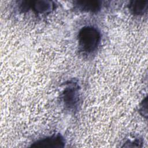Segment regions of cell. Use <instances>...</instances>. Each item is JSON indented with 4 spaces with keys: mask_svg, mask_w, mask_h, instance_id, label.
Returning a JSON list of instances; mask_svg holds the SVG:
<instances>
[{
    "mask_svg": "<svg viewBox=\"0 0 148 148\" xmlns=\"http://www.w3.org/2000/svg\"><path fill=\"white\" fill-rule=\"evenodd\" d=\"M61 98L64 105L67 109L75 110L79 101L78 84L74 81H71L67 83L62 92Z\"/></svg>",
    "mask_w": 148,
    "mask_h": 148,
    "instance_id": "cell-2",
    "label": "cell"
},
{
    "mask_svg": "<svg viewBox=\"0 0 148 148\" xmlns=\"http://www.w3.org/2000/svg\"><path fill=\"white\" fill-rule=\"evenodd\" d=\"M102 3L99 1H77L74 2V7L80 12L97 13L101 10Z\"/></svg>",
    "mask_w": 148,
    "mask_h": 148,
    "instance_id": "cell-5",
    "label": "cell"
},
{
    "mask_svg": "<svg viewBox=\"0 0 148 148\" xmlns=\"http://www.w3.org/2000/svg\"><path fill=\"white\" fill-rule=\"evenodd\" d=\"M101 40V34L98 29L92 25L83 27L77 34L79 50L83 54L94 53L98 49Z\"/></svg>",
    "mask_w": 148,
    "mask_h": 148,
    "instance_id": "cell-1",
    "label": "cell"
},
{
    "mask_svg": "<svg viewBox=\"0 0 148 148\" xmlns=\"http://www.w3.org/2000/svg\"><path fill=\"white\" fill-rule=\"evenodd\" d=\"M64 139L60 134H54L36 140L31 146L35 147H62L64 146Z\"/></svg>",
    "mask_w": 148,
    "mask_h": 148,
    "instance_id": "cell-4",
    "label": "cell"
},
{
    "mask_svg": "<svg viewBox=\"0 0 148 148\" xmlns=\"http://www.w3.org/2000/svg\"><path fill=\"white\" fill-rule=\"evenodd\" d=\"M19 8L22 12L33 10L36 14H48L55 9V3L51 1H21Z\"/></svg>",
    "mask_w": 148,
    "mask_h": 148,
    "instance_id": "cell-3",
    "label": "cell"
},
{
    "mask_svg": "<svg viewBox=\"0 0 148 148\" xmlns=\"http://www.w3.org/2000/svg\"><path fill=\"white\" fill-rule=\"evenodd\" d=\"M148 1H132L128 5L130 13L134 16H142L147 10Z\"/></svg>",
    "mask_w": 148,
    "mask_h": 148,
    "instance_id": "cell-6",
    "label": "cell"
}]
</instances>
